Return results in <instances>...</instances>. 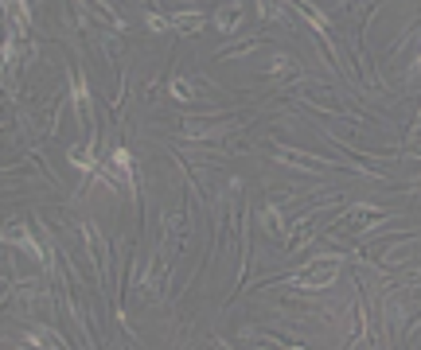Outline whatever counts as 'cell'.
<instances>
[{"label":"cell","instance_id":"cell-1","mask_svg":"<svg viewBox=\"0 0 421 350\" xmlns=\"http://www.w3.org/2000/svg\"><path fill=\"white\" fill-rule=\"evenodd\" d=\"M339 265H344L339 257H316L312 265H304L293 280H296V288H328L339 276Z\"/></svg>","mask_w":421,"mask_h":350},{"label":"cell","instance_id":"cell-2","mask_svg":"<svg viewBox=\"0 0 421 350\" xmlns=\"http://www.w3.org/2000/svg\"><path fill=\"white\" fill-rule=\"evenodd\" d=\"M4 242H12V245H20V249H27L32 257H43V249L32 242V238H27L24 226H8V230H4Z\"/></svg>","mask_w":421,"mask_h":350},{"label":"cell","instance_id":"cell-3","mask_svg":"<svg viewBox=\"0 0 421 350\" xmlns=\"http://www.w3.org/2000/svg\"><path fill=\"white\" fill-rule=\"evenodd\" d=\"M215 24H219L222 32H234V27L242 24V4H238V0L222 4V8H219V16H215Z\"/></svg>","mask_w":421,"mask_h":350},{"label":"cell","instance_id":"cell-4","mask_svg":"<svg viewBox=\"0 0 421 350\" xmlns=\"http://www.w3.org/2000/svg\"><path fill=\"white\" fill-rule=\"evenodd\" d=\"M172 32H203V16L199 12H176V16H172Z\"/></svg>","mask_w":421,"mask_h":350},{"label":"cell","instance_id":"cell-5","mask_svg":"<svg viewBox=\"0 0 421 350\" xmlns=\"http://www.w3.org/2000/svg\"><path fill=\"white\" fill-rule=\"evenodd\" d=\"M172 98H180V101H187V98H195V90H191V82H187V78H172Z\"/></svg>","mask_w":421,"mask_h":350},{"label":"cell","instance_id":"cell-6","mask_svg":"<svg viewBox=\"0 0 421 350\" xmlns=\"http://www.w3.org/2000/svg\"><path fill=\"white\" fill-rule=\"evenodd\" d=\"M70 164L82 167V171H90V167H94V156H86V152H70Z\"/></svg>","mask_w":421,"mask_h":350},{"label":"cell","instance_id":"cell-7","mask_svg":"<svg viewBox=\"0 0 421 350\" xmlns=\"http://www.w3.org/2000/svg\"><path fill=\"white\" fill-rule=\"evenodd\" d=\"M149 27H152V32H172V20H164V16H149Z\"/></svg>","mask_w":421,"mask_h":350},{"label":"cell","instance_id":"cell-8","mask_svg":"<svg viewBox=\"0 0 421 350\" xmlns=\"http://www.w3.org/2000/svg\"><path fill=\"white\" fill-rule=\"evenodd\" d=\"M273 74H281V70H289V55H273Z\"/></svg>","mask_w":421,"mask_h":350},{"label":"cell","instance_id":"cell-9","mask_svg":"<svg viewBox=\"0 0 421 350\" xmlns=\"http://www.w3.org/2000/svg\"><path fill=\"white\" fill-rule=\"evenodd\" d=\"M417 63H421V58H417Z\"/></svg>","mask_w":421,"mask_h":350}]
</instances>
